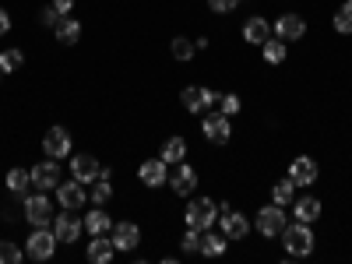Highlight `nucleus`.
I'll list each match as a JSON object with an SVG mask.
<instances>
[{
	"mask_svg": "<svg viewBox=\"0 0 352 264\" xmlns=\"http://www.w3.org/2000/svg\"><path fill=\"white\" fill-rule=\"evenodd\" d=\"M282 240H285V250H289L292 257H307V254H314V232L307 229V222L285 226V229H282Z\"/></svg>",
	"mask_w": 352,
	"mask_h": 264,
	"instance_id": "f257e3e1",
	"label": "nucleus"
},
{
	"mask_svg": "<svg viewBox=\"0 0 352 264\" xmlns=\"http://www.w3.org/2000/svg\"><path fill=\"white\" fill-rule=\"evenodd\" d=\"M53 250H56V232H50L46 226H36V232L25 243V254L32 257V261H50Z\"/></svg>",
	"mask_w": 352,
	"mask_h": 264,
	"instance_id": "f03ea898",
	"label": "nucleus"
},
{
	"mask_svg": "<svg viewBox=\"0 0 352 264\" xmlns=\"http://www.w3.org/2000/svg\"><path fill=\"white\" fill-rule=\"evenodd\" d=\"M219 219V204L215 201H194L190 208H187V229H197V232H204V229H212V222Z\"/></svg>",
	"mask_w": 352,
	"mask_h": 264,
	"instance_id": "7ed1b4c3",
	"label": "nucleus"
},
{
	"mask_svg": "<svg viewBox=\"0 0 352 264\" xmlns=\"http://www.w3.org/2000/svg\"><path fill=\"white\" fill-rule=\"evenodd\" d=\"M21 208H25V219L32 222V226H46V222L53 219V208H50L46 190H39V194H32V197H25Z\"/></svg>",
	"mask_w": 352,
	"mask_h": 264,
	"instance_id": "20e7f679",
	"label": "nucleus"
},
{
	"mask_svg": "<svg viewBox=\"0 0 352 264\" xmlns=\"http://www.w3.org/2000/svg\"><path fill=\"white\" fill-rule=\"evenodd\" d=\"M285 212H282V204H272V208H261L257 212V229H261V236H282V229H285Z\"/></svg>",
	"mask_w": 352,
	"mask_h": 264,
	"instance_id": "39448f33",
	"label": "nucleus"
},
{
	"mask_svg": "<svg viewBox=\"0 0 352 264\" xmlns=\"http://www.w3.org/2000/svg\"><path fill=\"white\" fill-rule=\"evenodd\" d=\"M28 176H32L36 190H56V187H60V169H56V159L39 162L36 169H28Z\"/></svg>",
	"mask_w": 352,
	"mask_h": 264,
	"instance_id": "423d86ee",
	"label": "nucleus"
},
{
	"mask_svg": "<svg viewBox=\"0 0 352 264\" xmlns=\"http://www.w3.org/2000/svg\"><path fill=\"white\" fill-rule=\"evenodd\" d=\"M219 219H222V232H226V240H243L247 232H250V222H247L240 212H232L229 204H222Z\"/></svg>",
	"mask_w": 352,
	"mask_h": 264,
	"instance_id": "0eeeda50",
	"label": "nucleus"
},
{
	"mask_svg": "<svg viewBox=\"0 0 352 264\" xmlns=\"http://www.w3.org/2000/svg\"><path fill=\"white\" fill-rule=\"evenodd\" d=\"M43 152H46L50 159H64V155L71 152V134H67L64 127H50L46 138H43Z\"/></svg>",
	"mask_w": 352,
	"mask_h": 264,
	"instance_id": "6e6552de",
	"label": "nucleus"
},
{
	"mask_svg": "<svg viewBox=\"0 0 352 264\" xmlns=\"http://www.w3.org/2000/svg\"><path fill=\"white\" fill-rule=\"evenodd\" d=\"M56 201H60L64 212H74V208H85V184L78 180H60V187H56Z\"/></svg>",
	"mask_w": 352,
	"mask_h": 264,
	"instance_id": "1a4fd4ad",
	"label": "nucleus"
},
{
	"mask_svg": "<svg viewBox=\"0 0 352 264\" xmlns=\"http://www.w3.org/2000/svg\"><path fill=\"white\" fill-rule=\"evenodd\" d=\"M204 138L215 141V144H226L229 134H232V124H229V116L226 113H212V116H204Z\"/></svg>",
	"mask_w": 352,
	"mask_h": 264,
	"instance_id": "9d476101",
	"label": "nucleus"
},
{
	"mask_svg": "<svg viewBox=\"0 0 352 264\" xmlns=\"http://www.w3.org/2000/svg\"><path fill=\"white\" fill-rule=\"evenodd\" d=\"M303 32H307V21H303L300 14H282V18L275 21V36H278L282 43L303 39Z\"/></svg>",
	"mask_w": 352,
	"mask_h": 264,
	"instance_id": "9b49d317",
	"label": "nucleus"
},
{
	"mask_svg": "<svg viewBox=\"0 0 352 264\" xmlns=\"http://www.w3.org/2000/svg\"><path fill=\"white\" fill-rule=\"evenodd\" d=\"M289 180L296 184V187H310V184H317V162L307 159V155H300L296 162L289 166Z\"/></svg>",
	"mask_w": 352,
	"mask_h": 264,
	"instance_id": "f8f14e48",
	"label": "nucleus"
},
{
	"mask_svg": "<svg viewBox=\"0 0 352 264\" xmlns=\"http://www.w3.org/2000/svg\"><path fill=\"white\" fill-rule=\"evenodd\" d=\"M71 173H74V180H78V184H96V180H99V173H102V166H99L92 155H74Z\"/></svg>",
	"mask_w": 352,
	"mask_h": 264,
	"instance_id": "ddd939ff",
	"label": "nucleus"
},
{
	"mask_svg": "<svg viewBox=\"0 0 352 264\" xmlns=\"http://www.w3.org/2000/svg\"><path fill=\"white\" fill-rule=\"evenodd\" d=\"M113 243L116 250H134L141 243V229L134 222H120V226H113Z\"/></svg>",
	"mask_w": 352,
	"mask_h": 264,
	"instance_id": "4468645a",
	"label": "nucleus"
},
{
	"mask_svg": "<svg viewBox=\"0 0 352 264\" xmlns=\"http://www.w3.org/2000/svg\"><path fill=\"white\" fill-rule=\"evenodd\" d=\"M138 176L148 187H162V184H169V173H166V162L162 159H148V162H141V169H138Z\"/></svg>",
	"mask_w": 352,
	"mask_h": 264,
	"instance_id": "2eb2a0df",
	"label": "nucleus"
},
{
	"mask_svg": "<svg viewBox=\"0 0 352 264\" xmlns=\"http://www.w3.org/2000/svg\"><path fill=\"white\" fill-rule=\"evenodd\" d=\"M81 229H85V222H78L74 219V212H64L60 219H56V240H64V243H74L78 236H81Z\"/></svg>",
	"mask_w": 352,
	"mask_h": 264,
	"instance_id": "dca6fc26",
	"label": "nucleus"
},
{
	"mask_svg": "<svg viewBox=\"0 0 352 264\" xmlns=\"http://www.w3.org/2000/svg\"><path fill=\"white\" fill-rule=\"evenodd\" d=\"M268 32H272V25L264 21V18H247V25H243V39L254 43V46L268 43Z\"/></svg>",
	"mask_w": 352,
	"mask_h": 264,
	"instance_id": "f3484780",
	"label": "nucleus"
},
{
	"mask_svg": "<svg viewBox=\"0 0 352 264\" xmlns=\"http://www.w3.org/2000/svg\"><path fill=\"white\" fill-rule=\"evenodd\" d=\"M169 187H173L176 194H190V190L197 187V173H194L190 166H180V169H176V176H169Z\"/></svg>",
	"mask_w": 352,
	"mask_h": 264,
	"instance_id": "a211bd4d",
	"label": "nucleus"
},
{
	"mask_svg": "<svg viewBox=\"0 0 352 264\" xmlns=\"http://www.w3.org/2000/svg\"><path fill=\"white\" fill-rule=\"evenodd\" d=\"M116 254V243L113 240H106L102 232L99 236H92V247H88V261H96V264H106L109 257Z\"/></svg>",
	"mask_w": 352,
	"mask_h": 264,
	"instance_id": "6ab92c4d",
	"label": "nucleus"
},
{
	"mask_svg": "<svg viewBox=\"0 0 352 264\" xmlns=\"http://www.w3.org/2000/svg\"><path fill=\"white\" fill-rule=\"evenodd\" d=\"M184 155H187V141L184 138H169L166 144H162V162L169 166V162H184Z\"/></svg>",
	"mask_w": 352,
	"mask_h": 264,
	"instance_id": "aec40b11",
	"label": "nucleus"
},
{
	"mask_svg": "<svg viewBox=\"0 0 352 264\" xmlns=\"http://www.w3.org/2000/svg\"><path fill=\"white\" fill-rule=\"evenodd\" d=\"M56 39L67 43V46H71V43H78V39H81V25H78L74 18H67V14H64L60 21H56Z\"/></svg>",
	"mask_w": 352,
	"mask_h": 264,
	"instance_id": "412c9836",
	"label": "nucleus"
},
{
	"mask_svg": "<svg viewBox=\"0 0 352 264\" xmlns=\"http://www.w3.org/2000/svg\"><path fill=\"white\" fill-rule=\"evenodd\" d=\"M85 229L92 232V236H99V232H109V229H113V222H109V215H106L102 208H96V212L85 215Z\"/></svg>",
	"mask_w": 352,
	"mask_h": 264,
	"instance_id": "4be33fe9",
	"label": "nucleus"
},
{
	"mask_svg": "<svg viewBox=\"0 0 352 264\" xmlns=\"http://www.w3.org/2000/svg\"><path fill=\"white\" fill-rule=\"evenodd\" d=\"M226 250V232L219 236V232H208L204 229V236H201V254H208V257H219Z\"/></svg>",
	"mask_w": 352,
	"mask_h": 264,
	"instance_id": "5701e85b",
	"label": "nucleus"
},
{
	"mask_svg": "<svg viewBox=\"0 0 352 264\" xmlns=\"http://www.w3.org/2000/svg\"><path fill=\"white\" fill-rule=\"evenodd\" d=\"M317 215H320V201H317V197H300V201H296V219H300V222L310 226Z\"/></svg>",
	"mask_w": 352,
	"mask_h": 264,
	"instance_id": "b1692460",
	"label": "nucleus"
},
{
	"mask_svg": "<svg viewBox=\"0 0 352 264\" xmlns=\"http://www.w3.org/2000/svg\"><path fill=\"white\" fill-rule=\"evenodd\" d=\"M180 102H184V109H190V113H201V109H204V88H197V85L184 88Z\"/></svg>",
	"mask_w": 352,
	"mask_h": 264,
	"instance_id": "393cba45",
	"label": "nucleus"
},
{
	"mask_svg": "<svg viewBox=\"0 0 352 264\" xmlns=\"http://www.w3.org/2000/svg\"><path fill=\"white\" fill-rule=\"evenodd\" d=\"M28 187H32V176H28V169H11V173H8V190H11V194H25Z\"/></svg>",
	"mask_w": 352,
	"mask_h": 264,
	"instance_id": "a878e982",
	"label": "nucleus"
},
{
	"mask_svg": "<svg viewBox=\"0 0 352 264\" xmlns=\"http://www.w3.org/2000/svg\"><path fill=\"white\" fill-rule=\"evenodd\" d=\"M292 194H296V184H292V180H278V184L272 187V201H275V204H289Z\"/></svg>",
	"mask_w": 352,
	"mask_h": 264,
	"instance_id": "bb28decb",
	"label": "nucleus"
},
{
	"mask_svg": "<svg viewBox=\"0 0 352 264\" xmlns=\"http://www.w3.org/2000/svg\"><path fill=\"white\" fill-rule=\"evenodd\" d=\"M21 64H25V53H21V50H4V53H0V71L11 74V71H18Z\"/></svg>",
	"mask_w": 352,
	"mask_h": 264,
	"instance_id": "cd10ccee",
	"label": "nucleus"
},
{
	"mask_svg": "<svg viewBox=\"0 0 352 264\" xmlns=\"http://www.w3.org/2000/svg\"><path fill=\"white\" fill-rule=\"evenodd\" d=\"M264 60H268V64H282L285 60V43L282 39H268V43H264Z\"/></svg>",
	"mask_w": 352,
	"mask_h": 264,
	"instance_id": "c85d7f7f",
	"label": "nucleus"
},
{
	"mask_svg": "<svg viewBox=\"0 0 352 264\" xmlns=\"http://www.w3.org/2000/svg\"><path fill=\"white\" fill-rule=\"evenodd\" d=\"M335 28H338L342 36L352 32V0H345V4L338 8V14H335Z\"/></svg>",
	"mask_w": 352,
	"mask_h": 264,
	"instance_id": "c756f323",
	"label": "nucleus"
},
{
	"mask_svg": "<svg viewBox=\"0 0 352 264\" xmlns=\"http://www.w3.org/2000/svg\"><path fill=\"white\" fill-rule=\"evenodd\" d=\"M25 250H18L11 240H0V264H21Z\"/></svg>",
	"mask_w": 352,
	"mask_h": 264,
	"instance_id": "7c9ffc66",
	"label": "nucleus"
},
{
	"mask_svg": "<svg viewBox=\"0 0 352 264\" xmlns=\"http://www.w3.org/2000/svg\"><path fill=\"white\" fill-rule=\"evenodd\" d=\"M194 50H197V43H190V39H184V36L173 39V56H176V60H190Z\"/></svg>",
	"mask_w": 352,
	"mask_h": 264,
	"instance_id": "2f4dec72",
	"label": "nucleus"
},
{
	"mask_svg": "<svg viewBox=\"0 0 352 264\" xmlns=\"http://www.w3.org/2000/svg\"><path fill=\"white\" fill-rule=\"evenodd\" d=\"M109 197H113V187H109V180H99L92 184V204H109Z\"/></svg>",
	"mask_w": 352,
	"mask_h": 264,
	"instance_id": "473e14b6",
	"label": "nucleus"
},
{
	"mask_svg": "<svg viewBox=\"0 0 352 264\" xmlns=\"http://www.w3.org/2000/svg\"><path fill=\"white\" fill-rule=\"evenodd\" d=\"M219 106H222L226 116H236L240 113V96H232V92L229 96H219Z\"/></svg>",
	"mask_w": 352,
	"mask_h": 264,
	"instance_id": "72a5a7b5",
	"label": "nucleus"
},
{
	"mask_svg": "<svg viewBox=\"0 0 352 264\" xmlns=\"http://www.w3.org/2000/svg\"><path fill=\"white\" fill-rule=\"evenodd\" d=\"M184 250H187V254H201V232H197V229H187V236H184Z\"/></svg>",
	"mask_w": 352,
	"mask_h": 264,
	"instance_id": "f704fd0d",
	"label": "nucleus"
},
{
	"mask_svg": "<svg viewBox=\"0 0 352 264\" xmlns=\"http://www.w3.org/2000/svg\"><path fill=\"white\" fill-rule=\"evenodd\" d=\"M236 4H240V0H208V8H212L215 14H226V11H232Z\"/></svg>",
	"mask_w": 352,
	"mask_h": 264,
	"instance_id": "c9c22d12",
	"label": "nucleus"
},
{
	"mask_svg": "<svg viewBox=\"0 0 352 264\" xmlns=\"http://www.w3.org/2000/svg\"><path fill=\"white\" fill-rule=\"evenodd\" d=\"M39 18H43V25H50V28H56V21H60L64 14H60V11H56V8H46V11L39 14Z\"/></svg>",
	"mask_w": 352,
	"mask_h": 264,
	"instance_id": "e433bc0d",
	"label": "nucleus"
},
{
	"mask_svg": "<svg viewBox=\"0 0 352 264\" xmlns=\"http://www.w3.org/2000/svg\"><path fill=\"white\" fill-rule=\"evenodd\" d=\"M8 28H11V14L0 8V36H8Z\"/></svg>",
	"mask_w": 352,
	"mask_h": 264,
	"instance_id": "4c0bfd02",
	"label": "nucleus"
},
{
	"mask_svg": "<svg viewBox=\"0 0 352 264\" xmlns=\"http://www.w3.org/2000/svg\"><path fill=\"white\" fill-rule=\"evenodd\" d=\"M53 8H56V11H60V14H67V11L74 8V0H53Z\"/></svg>",
	"mask_w": 352,
	"mask_h": 264,
	"instance_id": "58836bf2",
	"label": "nucleus"
},
{
	"mask_svg": "<svg viewBox=\"0 0 352 264\" xmlns=\"http://www.w3.org/2000/svg\"><path fill=\"white\" fill-rule=\"evenodd\" d=\"M212 102H219V92H212V88H204V106H212Z\"/></svg>",
	"mask_w": 352,
	"mask_h": 264,
	"instance_id": "ea45409f",
	"label": "nucleus"
},
{
	"mask_svg": "<svg viewBox=\"0 0 352 264\" xmlns=\"http://www.w3.org/2000/svg\"><path fill=\"white\" fill-rule=\"evenodd\" d=\"M0 74H4V71H0Z\"/></svg>",
	"mask_w": 352,
	"mask_h": 264,
	"instance_id": "a19ab883",
	"label": "nucleus"
}]
</instances>
